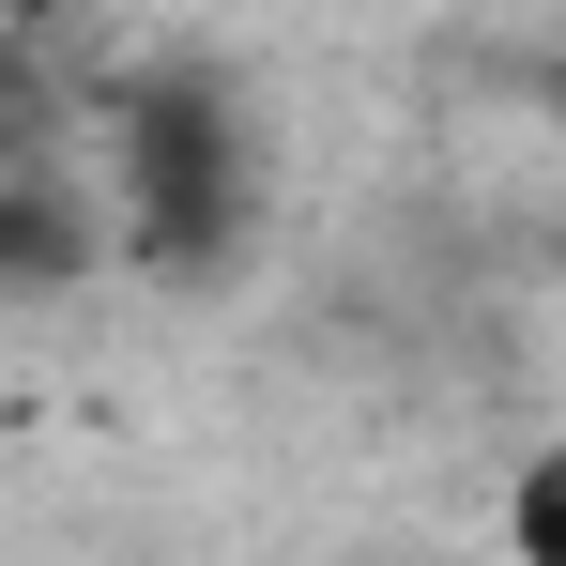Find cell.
Masks as SVG:
<instances>
[{"label":"cell","instance_id":"1","mask_svg":"<svg viewBox=\"0 0 566 566\" xmlns=\"http://www.w3.org/2000/svg\"><path fill=\"white\" fill-rule=\"evenodd\" d=\"M245 199H261V154H245V107L214 77L123 93V230L154 261H230L245 245Z\"/></svg>","mask_w":566,"mask_h":566},{"label":"cell","instance_id":"2","mask_svg":"<svg viewBox=\"0 0 566 566\" xmlns=\"http://www.w3.org/2000/svg\"><path fill=\"white\" fill-rule=\"evenodd\" d=\"M77 261H93L77 199H46V185H0V276H77Z\"/></svg>","mask_w":566,"mask_h":566}]
</instances>
